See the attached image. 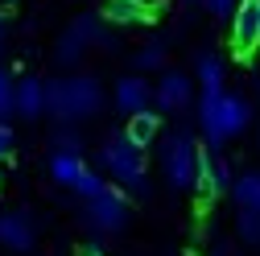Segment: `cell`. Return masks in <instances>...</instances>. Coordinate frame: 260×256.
<instances>
[{"instance_id": "cell-1", "label": "cell", "mask_w": 260, "mask_h": 256, "mask_svg": "<svg viewBox=\"0 0 260 256\" xmlns=\"http://www.w3.org/2000/svg\"><path fill=\"white\" fill-rule=\"evenodd\" d=\"M256 108L248 95H236V91H219V95H203L199 100V124H203V137H207V149H223L227 141H236L244 128L252 124Z\"/></svg>"}, {"instance_id": "cell-2", "label": "cell", "mask_w": 260, "mask_h": 256, "mask_svg": "<svg viewBox=\"0 0 260 256\" xmlns=\"http://www.w3.org/2000/svg\"><path fill=\"white\" fill-rule=\"evenodd\" d=\"M104 108V87L95 75H71V79H54L46 83V112L58 124H75L91 120Z\"/></svg>"}, {"instance_id": "cell-3", "label": "cell", "mask_w": 260, "mask_h": 256, "mask_svg": "<svg viewBox=\"0 0 260 256\" xmlns=\"http://www.w3.org/2000/svg\"><path fill=\"white\" fill-rule=\"evenodd\" d=\"M104 170L120 182V190H133V195H149V174H145V153L128 141L124 133H112L100 149Z\"/></svg>"}, {"instance_id": "cell-4", "label": "cell", "mask_w": 260, "mask_h": 256, "mask_svg": "<svg viewBox=\"0 0 260 256\" xmlns=\"http://www.w3.org/2000/svg\"><path fill=\"white\" fill-rule=\"evenodd\" d=\"M161 170H166V182L174 190H194V182H199V145H194V137L186 128L166 133V141H161Z\"/></svg>"}, {"instance_id": "cell-5", "label": "cell", "mask_w": 260, "mask_h": 256, "mask_svg": "<svg viewBox=\"0 0 260 256\" xmlns=\"http://www.w3.org/2000/svg\"><path fill=\"white\" fill-rule=\"evenodd\" d=\"M83 219L91 223L95 232H124L128 228V199H124V190L120 186H108L95 199H87Z\"/></svg>"}, {"instance_id": "cell-6", "label": "cell", "mask_w": 260, "mask_h": 256, "mask_svg": "<svg viewBox=\"0 0 260 256\" xmlns=\"http://www.w3.org/2000/svg\"><path fill=\"white\" fill-rule=\"evenodd\" d=\"M87 46H112V38L104 34V25L95 21V17H79L67 34L58 38V50H54V58L62 62V67H71V62H79L83 54H87Z\"/></svg>"}, {"instance_id": "cell-7", "label": "cell", "mask_w": 260, "mask_h": 256, "mask_svg": "<svg viewBox=\"0 0 260 256\" xmlns=\"http://www.w3.org/2000/svg\"><path fill=\"white\" fill-rule=\"evenodd\" d=\"M190 100H194V79L186 71H178V67H166L157 87H153V104L161 112H186Z\"/></svg>"}, {"instance_id": "cell-8", "label": "cell", "mask_w": 260, "mask_h": 256, "mask_svg": "<svg viewBox=\"0 0 260 256\" xmlns=\"http://www.w3.org/2000/svg\"><path fill=\"white\" fill-rule=\"evenodd\" d=\"M232 166H227V157L223 153H215V149H199V186L207 199H219V195H227L232 190Z\"/></svg>"}, {"instance_id": "cell-9", "label": "cell", "mask_w": 260, "mask_h": 256, "mask_svg": "<svg viewBox=\"0 0 260 256\" xmlns=\"http://www.w3.org/2000/svg\"><path fill=\"white\" fill-rule=\"evenodd\" d=\"M232 46L240 58H248L260 46V0H240L232 13Z\"/></svg>"}, {"instance_id": "cell-10", "label": "cell", "mask_w": 260, "mask_h": 256, "mask_svg": "<svg viewBox=\"0 0 260 256\" xmlns=\"http://www.w3.org/2000/svg\"><path fill=\"white\" fill-rule=\"evenodd\" d=\"M112 100H116L120 112L137 116V112H149V108H153V87H149V79H141V75H124V79L116 83V91H112Z\"/></svg>"}, {"instance_id": "cell-11", "label": "cell", "mask_w": 260, "mask_h": 256, "mask_svg": "<svg viewBox=\"0 0 260 256\" xmlns=\"http://www.w3.org/2000/svg\"><path fill=\"white\" fill-rule=\"evenodd\" d=\"M0 244L13 248V252H29L38 244L34 219H29L25 211H5V215H0Z\"/></svg>"}, {"instance_id": "cell-12", "label": "cell", "mask_w": 260, "mask_h": 256, "mask_svg": "<svg viewBox=\"0 0 260 256\" xmlns=\"http://www.w3.org/2000/svg\"><path fill=\"white\" fill-rule=\"evenodd\" d=\"M13 112L21 116V120H38L42 112H46V83L42 79H21L17 83V91H13Z\"/></svg>"}, {"instance_id": "cell-13", "label": "cell", "mask_w": 260, "mask_h": 256, "mask_svg": "<svg viewBox=\"0 0 260 256\" xmlns=\"http://www.w3.org/2000/svg\"><path fill=\"white\" fill-rule=\"evenodd\" d=\"M194 79H199L203 95H219V91H223V79H227L223 58H219V54H211V50H203V54H199V62H194Z\"/></svg>"}, {"instance_id": "cell-14", "label": "cell", "mask_w": 260, "mask_h": 256, "mask_svg": "<svg viewBox=\"0 0 260 256\" xmlns=\"http://www.w3.org/2000/svg\"><path fill=\"white\" fill-rule=\"evenodd\" d=\"M157 133H161V116H157V112H137V116H128L124 137L133 141L141 153H145V145H153V141H157Z\"/></svg>"}, {"instance_id": "cell-15", "label": "cell", "mask_w": 260, "mask_h": 256, "mask_svg": "<svg viewBox=\"0 0 260 256\" xmlns=\"http://www.w3.org/2000/svg\"><path fill=\"white\" fill-rule=\"evenodd\" d=\"M232 199H236L240 211L260 215V170H248V174H240V178L232 182Z\"/></svg>"}, {"instance_id": "cell-16", "label": "cell", "mask_w": 260, "mask_h": 256, "mask_svg": "<svg viewBox=\"0 0 260 256\" xmlns=\"http://www.w3.org/2000/svg\"><path fill=\"white\" fill-rule=\"evenodd\" d=\"M83 170H87L83 157H75V153H50V178L58 186H75Z\"/></svg>"}, {"instance_id": "cell-17", "label": "cell", "mask_w": 260, "mask_h": 256, "mask_svg": "<svg viewBox=\"0 0 260 256\" xmlns=\"http://www.w3.org/2000/svg\"><path fill=\"white\" fill-rule=\"evenodd\" d=\"M104 17H108L112 25H137V21L149 17V5H145V0H108Z\"/></svg>"}, {"instance_id": "cell-18", "label": "cell", "mask_w": 260, "mask_h": 256, "mask_svg": "<svg viewBox=\"0 0 260 256\" xmlns=\"http://www.w3.org/2000/svg\"><path fill=\"white\" fill-rule=\"evenodd\" d=\"M137 71H166V38H153L137 50Z\"/></svg>"}, {"instance_id": "cell-19", "label": "cell", "mask_w": 260, "mask_h": 256, "mask_svg": "<svg viewBox=\"0 0 260 256\" xmlns=\"http://www.w3.org/2000/svg\"><path fill=\"white\" fill-rule=\"evenodd\" d=\"M50 145H54V153H75V157H83V137L75 133V128H58V133L50 137Z\"/></svg>"}, {"instance_id": "cell-20", "label": "cell", "mask_w": 260, "mask_h": 256, "mask_svg": "<svg viewBox=\"0 0 260 256\" xmlns=\"http://www.w3.org/2000/svg\"><path fill=\"white\" fill-rule=\"evenodd\" d=\"M71 190H75V195H83V199H95L100 190H108V182H104V174H95V170H83V174H79V182H75Z\"/></svg>"}, {"instance_id": "cell-21", "label": "cell", "mask_w": 260, "mask_h": 256, "mask_svg": "<svg viewBox=\"0 0 260 256\" xmlns=\"http://www.w3.org/2000/svg\"><path fill=\"white\" fill-rule=\"evenodd\" d=\"M13 91H17L13 75L0 67V124H9V116H13Z\"/></svg>"}, {"instance_id": "cell-22", "label": "cell", "mask_w": 260, "mask_h": 256, "mask_svg": "<svg viewBox=\"0 0 260 256\" xmlns=\"http://www.w3.org/2000/svg\"><path fill=\"white\" fill-rule=\"evenodd\" d=\"M236 228H240V240H244V244H256V248H260V215L240 211V223H236Z\"/></svg>"}, {"instance_id": "cell-23", "label": "cell", "mask_w": 260, "mask_h": 256, "mask_svg": "<svg viewBox=\"0 0 260 256\" xmlns=\"http://www.w3.org/2000/svg\"><path fill=\"white\" fill-rule=\"evenodd\" d=\"M199 5H203L215 21H227V17L236 13V5H240V0H199Z\"/></svg>"}, {"instance_id": "cell-24", "label": "cell", "mask_w": 260, "mask_h": 256, "mask_svg": "<svg viewBox=\"0 0 260 256\" xmlns=\"http://www.w3.org/2000/svg\"><path fill=\"white\" fill-rule=\"evenodd\" d=\"M9 153H13V128L0 124V157H9Z\"/></svg>"}, {"instance_id": "cell-25", "label": "cell", "mask_w": 260, "mask_h": 256, "mask_svg": "<svg viewBox=\"0 0 260 256\" xmlns=\"http://www.w3.org/2000/svg\"><path fill=\"white\" fill-rule=\"evenodd\" d=\"M5 42H9V21H5V13H0V50H5Z\"/></svg>"}, {"instance_id": "cell-26", "label": "cell", "mask_w": 260, "mask_h": 256, "mask_svg": "<svg viewBox=\"0 0 260 256\" xmlns=\"http://www.w3.org/2000/svg\"><path fill=\"white\" fill-rule=\"evenodd\" d=\"M83 256H104V248H100V244H87V248H83Z\"/></svg>"}, {"instance_id": "cell-27", "label": "cell", "mask_w": 260, "mask_h": 256, "mask_svg": "<svg viewBox=\"0 0 260 256\" xmlns=\"http://www.w3.org/2000/svg\"><path fill=\"white\" fill-rule=\"evenodd\" d=\"M211 256H227V252H223V248H219V252H211Z\"/></svg>"}, {"instance_id": "cell-28", "label": "cell", "mask_w": 260, "mask_h": 256, "mask_svg": "<svg viewBox=\"0 0 260 256\" xmlns=\"http://www.w3.org/2000/svg\"><path fill=\"white\" fill-rule=\"evenodd\" d=\"M182 5H194V0H182Z\"/></svg>"}, {"instance_id": "cell-29", "label": "cell", "mask_w": 260, "mask_h": 256, "mask_svg": "<svg viewBox=\"0 0 260 256\" xmlns=\"http://www.w3.org/2000/svg\"><path fill=\"white\" fill-rule=\"evenodd\" d=\"M256 95H260V83H256Z\"/></svg>"}]
</instances>
